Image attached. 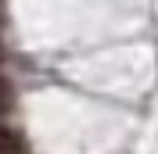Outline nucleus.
Instances as JSON below:
<instances>
[{"instance_id":"1","label":"nucleus","mask_w":158,"mask_h":154,"mask_svg":"<svg viewBox=\"0 0 158 154\" xmlns=\"http://www.w3.org/2000/svg\"><path fill=\"white\" fill-rule=\"evenodd\" d=\"M0 154H25V136L7 122H0Z\"/></svg>"},{"instance_id":"2","label":"nucleus","mask_w":158,"mask_h":154,"mask_svg":"<svg viewBox=\"0 0 158 154\" xmlns=\"http://www.w3.org/2000/svg\"><path fill=\"white\" fill-rule=\"evenodd\" d=\"M11 107H15V86H11L7 75H0V118L7 115Z\"/></svg>"}]
</instances>
